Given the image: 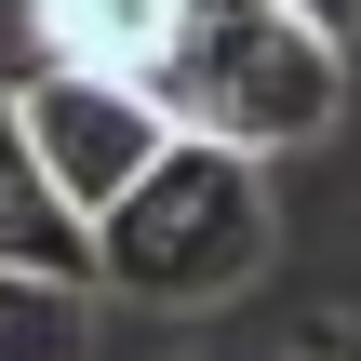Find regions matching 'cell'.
<instances>
[{
	"instance_id": "5",
	"label": "cell",
	"mask_w": 361,
	"mask_h": 361,
	"mask_svg": "<svg viewBox=\"0 0 361 361\" xmlns=\"http://www.w3.org/2000/svg\"><path fill=\"white\" fill-rule=\"evenodd\" d=\"M80 335H94V281L0 268V361H80Z\"/></svg>"
},
{
	"instance_id": "6",
	"label": "cell",
	"mask_w": 361,
	"mask_h": 361,
	"mask_svg": "<svg viewBox=\"0 0 361 361\" xmlns=\"http://www.w3.org/2000/svg\"><path fill=\"white\" fill-rule=\"evenodd\" d=\"M40 27H54V54H80V67H161V27H174V0H40Z\"/></svg>"
},
{
	"instance_id": "4",
	"label": "cell",
	"mask_w": 361,
	"mask_h": 361,
	"mask_svg": "<svg viewBox=\"0 0 361 361\" xmlns=\"http://www.w3.org/2000/svg\"><path fill=\"white\" fill-rule=\"evenodd\" d=\"M0 268H54V281H94V228L54 201V174L27 161L13 134V94H0Z\"/></svg>"
},
{
	"instance_id": "2",
	"label": "cell",
	"mask_w": 361,
	"mask_h": 361,
	"mask_svg": "<svg viewBox=\"0 0 361 361\" xmlns=\"http://www.w3.org/2000/svg\"><path fill=\"white\" fill-rule=\"evenodd\" d=\"M268 268V174L214 134H174L107 214H94V281L134 308H214Z\"/></svg>"
},
{
	"instance_id": "1",
	"label": "cell",
	"mask_w": 361,
	"mask_h": 361,
	"mask_svg": "<svg viewBox=\"0 0 361 361\" xmlns=\"http://www.w3.org/2000/svg\"><path fill=\"white\" fill-rule=\"evenodd\" d=\"M147 94L174 107V134H214L241 161H281L308 134H335L348 107V40L308 27L295 0H174Z\"/></svg>"
},
{
	"instance_id": "7",
	"label": "cell",
	"mask_w": 361,
	"mask_h": 361,
	"mask_svg": "<svg viewBox=\"0 0 361 361\" xmlns=\"http://www.w3.org/2000/svg\"><path fill=\"white\" fill-rule=\"evenodd\" d=\"M308 27H335V40H361V0H295Z\"/></svg>"
},
{
	"instance_id": "3",
	"label": "cell",
	"mask_w": 361,
	"mask_h": 361,
	"mask_svg": "<svg viewBox=\"0 0 361 361\" xmlns=\"http://www.w3.org/2000/svg\"><path fill=\"white\" fill-rule=\"evenodd\" d=\"M13 134H27V161L54 174V201L94 228V214L174 147V107H161L134 67H80V54H54V67L13 80Z\"/></svg>"
}]
</instances>
